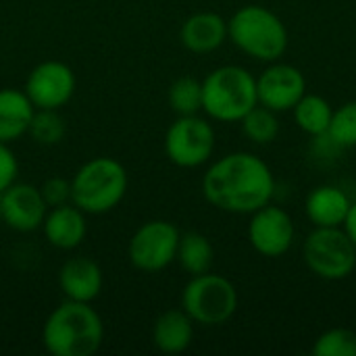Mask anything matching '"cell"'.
<instances>
[{
  "instance_id": "obj_28",
  "label": "cell",
  "mask_w": 356,
  "mask_h": 356,
  "mask_svg": "<svg viewBox=\"0 0 356 356\" xmlns=\"http://www.w3.org/2000/svg\"><path fill=\"white\" fill-rule=\"evenodd\" d=\"M19 163L15 152L8 148V144L0 142V194L17 181Z\"/></svg>"
},
{
  "instance_id": "obj_10",
  "label": "cell",
  "mask_w": 356,
  "mask_h": 356,
  "mask_svg": "<svg viewBox=\"0 0 356 356\" xmlns=\"http://www.w3.org/2000/svg\"><path fill=\"white\" fill-rule=\"evenodd\" d=\"M23 92L35 108L58 111L75 94V73L60 60L40 63L29 71Z\"/></svg>"
},
{
  "instance_id": "obj_5",
  "label": "cell",
  "mask_w": 356,
  "mask_h": 356,
  "mask_svg": "<svg viewBox=\"0 0 356 356\" xmlns=\"http://www.w3.org/2000/svg\"><path fill=\"white\" fill-rule=\"evenodd\" d=\"M227 38L248 56L265 63L277 60L288 48V29L269 8L242 6L227 21Z\"/></svg>"
},
{
  "instance_id": "obj_3",
  "label": "cell",
  "mask_w": 356,
  "mask_h": 356,
  "mask_svg": "<svg viewBox=\"0 0 356 356\" xmlns=\"http://www.w3.org/2000/svg\"><path fill=\"white\" fill-rule=\"evenodd\" d=\"M127 192V171L111 156L83 163L71 179V202L86 215H104L119 207Z\"/></svg>"
},
{
  "instance_id": "obj_2",
  "label": "cell",
  "mask_w": 356,
  "mask_h": 356,
  "mask_svg": "<svg viewBox=\"0 0 356 356\" xmlns=\"http://www.w3.org/2000/svg\"><path fill=\"white\" fill-rule=\"evenodd\" d=\"M104 340V323L90 302L65 300L42 327V344L52 356H92Z\"/></svg>"
},
{
  "instance_id": "obj_22",
  "label": "cell",
  "mask_w": 356,
  "mask_h": 356,
  "mask_svg": "<svg viewBox=\"0 0 356 356\" xmlns=\"http://www.w3.org/2000/svg\"><path fill=\"white\" fill-rule=\"evenodd\" d=\"M242 129L254 144H269L280 134V121L271 108L257 104L242 117Z\"/></svg>"
},
{
  "instance_id": "obj_1",
  "label": "cell",
  "mask_w": 356,
  "mask_h": 356,
  "mask_svg": "<svg viewBox=\"0 0 356 356\" xmlns=\"http://www.w3.org/2000/svg\"><path fill=\"white\" fill-rule=\"evenodd\" d=\"M275 179L269 165L252 152H232L215 161L202 177L204 198L219 211L252 215L271 202Z\"/></svg>"
},
{
  "instance_id": "obj_7",
  "label": "cell",
  "mask_w": 356,
  "mask_h": 356,
  "mask_svg": "<svg viewBox=\"0 0 356 356\" xmlns=\"http://www.w3.org/2000/svg\"><path fill=\"white\" fill-rule=\"evenodd\" d=\"M305 263L321 280L338 282L356 267V246L342 227H317L305 242Z\"/></svg>"
},
{
  "instance_id": "obj_21",
  "label": "cell",
  "mask_w": 356,
  "mask_h": 356,
  "mask_svg": "<svg viewBox=\"0 0 356 356\" xmlns=\"http://www.w3.org/2000/svg\"><path fill=\"white\" fill-rule=\"evenodd\" d=\"M213 244L209 242L207 236L198 234V232H190L184 234L179 238V246H177V257L175 261L181 265V269L190 275H200L211 271L213 265Z\"/></svg>"
},
{
  "instance_id": "obj_25",
  "label": "cell",
  "mask_w": 356,
  "mask_h": 356,
  "mask_svg": "<svg viewBox=\"0 0 356 356\" xmlns=\"http://www.w3.org/2000/svg\"><path fill=\"white\" fill-rule=\"evenodd\" d=\"M327 138L340 148L356 146V100H350L334 111Z\"/></svg>"
},
{
  "instance_id": "obj_18",
  "label": "cell",
  "mask_w": 356,
  "mask_h": 356,
  "mask_svg": "<svg viewBox=\"0 0 356 356\" xmlns=\"http://www.w3.org/2000/svg\"><path fill=\"white\" fill-rule=\"evenodd\" d=\"M348 196L336 186H319L307 198V217L315 227H342L350 211Z\"/></svg>"
},
{
  "instance_id": "obj_17",
  "label": "cell",
  "mask_w": 356,
  "mask_h": 356,
  "mask_svg": "<svg viewBox=\"0 0 356 356\" xmlns=\"http://www.w3.org/2000/svg\"><path fill=\"white\" fill-rule=\"evenodd\" d=\"M35 106L25 92L4 88L0 90V142L10 144L29 131Z\"/></svg>"
},
{
  "instance_id": "obj_23",
  "label": "cell",
  "mask_w": 356,
  "mask_h": 356,
  "mask_svg": "<svg viewBox=\"0 0 356 356\" xmlns=\"http://www.w3.org/2000/svg\"><path fill=\"white\" fill-rule=\"evenodd\" d=\"M169 104L177 115H196L202 111V81L184 75L169 88Z\"/></svg>"
},
{
  "instance_id": "obj_20",
  "label": "cell",
  "mask_w": 356,
  "mask_h": 356,
  "mask_svg": "<svg viewBox=\"0 0 356 356\" xmlns=\"http://www.w3.org/2000/svg\"><path fill=\"white\" fill-rule=\"evenodd\" d=\"M292 111H294V119H296L298 127L305 134L315 136V138L327 134L332 117H334V108L323 96L305 94Z\"/></svg>"
},
{
  "instance_id": "obj_26",
  "label": "cell",
  "mask_w": 356,
  "mask_h": 356,
  "mask_svg": "<svg viewBox=\"0 0 356 356\" xmlns=\"http://www.w3.org/2000/svg\"><path fill=\"white\" fill-rule=\"evenodd\" d=\"M315 356H356V334L344 327H334L321 334L313 346Z\"/></svg>"
},
{
  "instance_id": "obj_12",
  "label": "cell",
  "mask_w": 356,
  "mask_h": 356,
  "mask_svg": "<svg viewBox=\"0 0 356 356\" xmlns=\"http://www.w3.org/2000/svg\"><path fill=\"white\" fill-rule=\"evenodd\" d=\"M307 94V79L300 69L284 63L267 67L257 79L259 104L271 108L273 113L292 111L296 102Z\"/></svg>"
},
{
  "instance_id": "obj_30",
  "label": "cell",
  "mask_w": 356,
  "mask_h": 356,
  "mask_svg": "<svg viewBox=\"0 0 356 356\" xmlns=\"http://www.w3.org/2000/svg\"><path fill=\"white\" fill-rule=\"evenodd\" d=\"M0 223H2V209H0Z\"/></svg>"
},
{
  "instance_id": "obj_19",
  "label": "cell",
  "mask_w": 356,
  "mask_h": 356,
  "mask_svg": "<svg viewBox=\"0 0 356 356\" xmlns=\"http://www.w3.org/2000/svg\"><path fill=\"white\" fill-rule=\"evenodd\" d=\"M194 321L184 309L165 311L152 327L154 346L165 355H179L190 348L194 340Z\"/></svg>"
},
{
  "instance_id": "obj_9",
  "label": "cell",
  "mask_w": 356,
  "mask_h": 356,
  "mask_svg": "<svg viewBox=\"0 0 356 356\" xmlns=\"http://www.w3.org/2000/svg\"><path fill=\"white\" fill-rule=\"evenodd\" d=\"M179 238L181 234L173 223L163 219L148 221L142 227H138V232L129 240V263L144 273L163 271L175 261Z\"/></svg>"
},
{
  "instance_id": "obj_15",
  "label": "cell",
  "mask_w": 356,
  "mask_h": 356,
  "mask_svg": "<svg viewBox=\"0 0 356 356\" xmlns=\"http://www.w3.org/2000/svg\"><path fill=\"white\" fill-rule=\"evenodd\" d=\"M58 286L67 300L92 302L102 290V269L88 257H73L60 267Z\"/></svg>"
},
{
  "instance_id": "obj_29",
  "label": "cell",
  "mask_w": 356,
  "mask_h": 356,
  "mask_svg": "<svg viewBox=\"0 0 356 356\" xmlns=\"http://www.w3.org/2000/svg\"><path fill=\"white\" fill-rule=\"evenodd\" d=\"M344 232L348 234V238H350V242L356 246V202L350 204V211H348V215H346V219H344Z\"/></svg>"
},
{
  "instance_id": "obj_24",
  "label": "cell",
  "mask_w": 356,
  "mask_h": 356,
  "mask_svg": "<svg viewBox=\"0 0 356 356\" xmlns=\"http://www.w3.org/2000/svg\"><path fill=\"white\" fill-rule=\"evenodd\" d=\"M65 121L58 115V111H50V108H35L33 119L29 123V136L44 146H54L65 138Z\"/></svg>"
},
{
  "instance_id": "obj_27",
  "label": "cell",
  "mask_w": 356,
  "mask_h": 356,
  "mask_svg": "<svg viewBox=\"0 0 356 356\" xmlns=\"http://www.w3.org/2000/svg\"><path fill=\"white\" fill-rule=\"evenodd\" d=\"M44 202L48 204V209L52 207H60L71 202V181L65 177H50L42 184L40 188Z\"/></svg>"
},
{
  "instance_id": "obj_11",
  "label": "cell",
  "mask_w": 356,
  "mask_h": 356,
  "mask_svg": "<svg viewBox=\"0 0 356 356\" xmlns=\"http://www.w3.org/2000/svg\"><path fill=\"white\" fill-rule=\"evenodd\" d=\"M248 240L259 254L277 259L286 254L292 246L294 223L284 209L265 204L263 209L252 213L248 225Z\"/></svg>"
},
{
  "instance_id": "obj_16",
  "label": "cell",
  "mask_w": 356,
  "mask_h": 356,
  "mask_svg": "<svg viewBox=\"0 0 356 356\" xmlns=\"http://www.w3.org/2000/svg\"><path fill=\"white\" fill-rule=\"evenodd\" d=\"M179 38L190 52H213L227 40V21L217 13H196L184 21Z\"/></svg>"
},
{
  "instance_id": "obj_6",
  "label": "cell",
  "mask_w": 356,
  "mask_h": 356,
  "mask_svg": "<svg viewBox=\"0 0 356 356\" xmlns=\"http://www.w3.org/2000/svg\"><path fill=\"white\" fill-rule=\"evenodd\" d=\"M181 309L194 323L213 327L227 323L238 309L236 286L217 273L192 275L181 292Z\"/></svg>"
},
{
  "instance_id": "obj_13",
  "label": "cell",
  "mask_w": 356,
  "mask_h": 356,
  "mask_svg": "<svg viewBox=\"0 0 356 356\" xmlns=\"http://www.w3.org/2000/svg\"><path fill=\"white\" fill-rule=\"evenodd\" d=\"M0 209L2 223L21 234L42 229L44 217L48 213V204L42 198L40 188L19 181H15L0 194Z\"/></svg>"
},
{
  "instance_id": "obj_8",
  "label": "cell",
  "mask_w": 356,
  "mask_h": 356,
  "mask_svg": "<svg viewBox=\"0 0 356 356\" xmlns=\"http://www.w3.org/2000/svg\"><path fill=\"white\" fill-rule=\"evenodd\" d=\"M215 150V129L198 115H179L165 134L167 159L181 169L204 165Z\"/></svg>"
},
{
  "instance_id": "obj_4",
  "label": "cell",
  "mask_w": 356,
  "mask_h": 356,
  "mask_svg": "<svg viewBox=\"0 0 356 356\" xmlns=\"http://www.w3.org/2000/svg\"><path fill=\"white\" fill-rule=\"evenodd\" d=\"M257 104V77L244 67H219L202 81V111L215 121H242V117Z\"/></svg>"
},
{
  "instance_id": "obj_14",
  "label": "cell",
  "mask_w": 356,
  "mask_h": 356,
  "mask_svg": "<svg viewBox=\"0 0 356 356\" xmlns=\"http://www.w3.org/2000/svg\"><path fill=\"white\" fill-rule=\"evenodd\" d=\"M42 232L50 246L58 250H73L86 240L88 234L86 213L79 211L73 202L52 207L44 217Z\"/></svg>"
}]
</instances>
